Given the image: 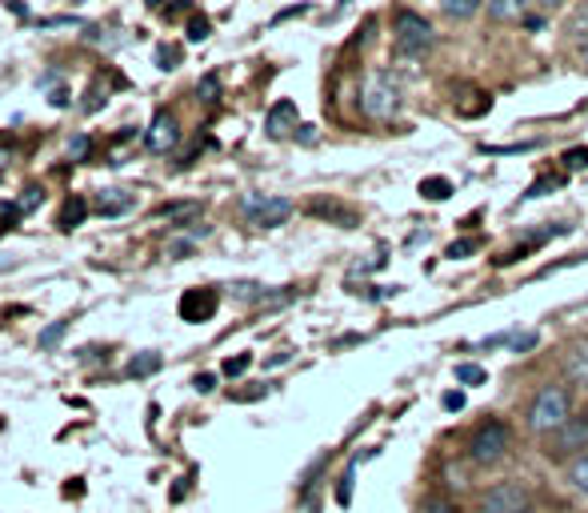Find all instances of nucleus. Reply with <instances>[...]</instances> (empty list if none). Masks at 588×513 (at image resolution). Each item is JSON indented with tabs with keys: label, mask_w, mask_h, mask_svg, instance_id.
I'll return each instance as SVG.
<instances>
[{
	"label": "nucleus",
	"mask_w": 588,
	"mask_h": 513,
	"mask_svg": "<svg viewBox=\"0 0 588 513\" xmlns=\"http://www.w3.org/2000/svg\"><path fill=\"white\" fill-rule=\"evenodd\" d=\"M573 417V398H568V389L564 386H540L537 398L528 401V414H525V426L537 433V438H549L556 429L564 426Z\"/></svg>",
	"instance_id": "nucleus-1"
},
{
	"label": "nucleus",
	"mask_w": 588,
	"mask_h": 513,
	"mask_svg": "<svg viewBox=\"0 0 588 513\" xmlns=\"http://www.w3.org/2000/svg\"><path fill=\"white\" fill-rule=\"evenodd\" d=\"M360 109L372 121H392L396 109H401V85L389 69H372L365 76V88H360Z\"/></svg>",
	"instance_id": "nucleus-2"
},
{
	"label": "nucleus",
	"mask_w": 588,
	"mask_h": 513,
	"mask_svg": "<svg viewBox=\"0 0 588 513\" xmlns=\"http://www.w3.org/2000/svg\"><path fill=\"white\" fill-rule=\"evenodd\" d=\"M540 453H544L549 462H576V457H585L588 453V410L573 414L556 433H549L544 445H540Z\"/></svg>",
	"instance_id": "nucleus-3"
},
{
	"label": "nucleus",
	"mask_w": 588,
	"mask_h": 513,
	"mask_svg": "<svg viewBox=\"0 0 588 513\" xmlns=\"http://www.w3.org/2000/svg\"><path fill=\"white\" fill-rule=\"evenodd\" d=\"M513 450V429L504 426L501 417H489V422H480L473 429V438H468V457L477 465H497L509 457Z\"/></svg>",
	"instance_id": "nucleus-4"
},
{
	"label": "nucleus",
	"mask_w": 588,
	"mask_h": 513,
	"mask_svg": "<svg viewBox=\"0 0 588 513\" xmlns=\"http://www.w3.org/2000/svg\"><path fill=\"white\" fill-rule=\"evenodd\" d=\"M432 25L425 21L420 13L413 9H401V13L392 16V49L401 52V57H425L432 49Z\"/></svg>",
	"instance_id": "nucleus-5"
},
{
	"label": "nucleus",
	"mask_w": 588,
	"mask_h": 513,
	"mask_svg": "<svg viewBox=\"0 0 588 513\" xmlns=\"http://www.w3.org/2000/svg\"><path fill=\"white\" fill-rule=\"evenodd\" d=\"M241 213L248 217V225L257 229H277L293 217V200L289 197H269V193H245L241 197Z\"/></svg>",
	"instance_id": "nucleus-6"
},
{
	"label": "nucleus",
	"mask_w": 588,
	"mask_h": 513,
	"mask_svg": "<svg viewBox=\"0 0 588 513\" xmlns=\"http://www.w3.org/2000/svg\"><path fill=\"white\" fill-rule=\"evenodd\" d=\"M532 510V489L520 481H497L477 501V513H528Z\"/></svg>",
	"instance_id": "nucleus-7"
},
{
	"label": "nucleus",
	"mask_w": 588,
	"mask_h": 513,
	"mask_svg": "<svg viewBox=\"0 0 588 513\" xmlns=\"http://www.w3.org/2000/svg\"><path fill=\"white\" fill-rule=\"evenodd\" d=\"M217 305H221V293H217V289L196 285V289H184L176 314H181V321H188V326H200V321H209V317L217 314Z\"/></svg>",
	"instance_id": "nucleus-8"
},
{
	"label": "nucleus",
	"mask_w": 588,
	"mask_h": 513,
	"mask_svg": "<svg viewBox=\"0 0 588 513\" xmlns=\"http://www.w3.org/2000/svg\"><path fill=\"white\" fill-rule=\"evenodd\" d=\"M176 141H181V121H176L172 109H160V113L152 117V125L145 129V149L164 157V152L176 149Z\"/></svg>",
	"instance_id": "nucleus-9"
},
{
	"label": "nucleus",
	"mask_w": 588,
	"mask_h": 513,
	"mask_svg": "<svg viewBox=\"0 0 588 513\" xmlns=\"http://www.w3.org/2000/svg\"><path fill=\"white\" fill-rule=\"evenodd\" d=\"M564 377L568 381H576V386H588V338H576L564 345Z\"/></svg>",
	"instance_id": "nucleus-10"
},
{
	"label": "nucleus",
	"mask_w": 588,
	"mask_h": 513,
	"mask_svg": "<svg viewBox=\"0 0 588 513\" xmlns=\"http://www.w3.org/2000/svg\"><path fill=\"white\" fill-rule=\"evenodd\" d=\"M293 129L296 125V105L293 100H277L269 109V117H265V133H269L272 141H281V137H293Z\"/></svg>",
	"instance_id": "nucleus-11"
},
{
	"label": "nucleus",
	"mask_w": 588,
	"mask_h": 513,
	"mask_svg": "<svg viewBox=\"0 0 588 513\" xmlns=\"http://www.w3.org/2000/svg\"><path fill=\"white\" fill-rule=\"evenodd\" d=\"M528 4H537V0H489V21H497V25L528 21Z\"/></svg>",
	"instance_id": "nucleus-12"
},
{
	"label": "nucleus",
	"mask_w": 588,
	"mask_h": 513,
	"mask_svg": "<svg viewBox=\"0 0 588 513\" xmlns=\"http://www.w3.org/2000/svg\"><path fill=\"white\" fill-rule=\"evenodd\" d=\"M308 213L313 217H324V221H336V225H344V229H353L356 225V213L353 209H344L341 200H308Z\"/></svg>",
	"instance_id": "nucleus-13"
},
{
	"label": "nucleus",
	"mask_w": 588,
	"mask_h": 513,
	"mask_svg": "<svg viewBox=\"0 0 588 513\" xmlns=\"http://www.w3.org/2000/svg\"><path fill=\"white\" fill-rule=\"evenodd\" d=\"M133 205H136L133 193H124V188H105L100 200H97V213L100 217H121V213H128Z\"/></svg>",
	"instance_id": "nucleus-14"
},
{
	"label": "nucleus",
	"mask_w": 588,
	"mask_h": 513,
	"mask_svg": "<svg viewBox=\"0 0 588 513\" xmlns=\"http://www.w3.org/2000/svg\"><path fill=\"white\" fill-rule=\"evenodd\" d=\"M88 217V200L81 197V193H73V197L64 200V209H61V217H57V225L61 229H76L81 221Z\"/></svg>",
	"instance_id": "nucleus-15"
},
{
	"label": "nucleus",
	"mask_w": 588,
	"mask_h": 513,
	"mask_svg": "<svg viewBox=\"0 0 588 513\" xmlns=\"http://www.w3.org/2000/svg\"><path fill=\"white\" fill-rule=\"evenodd\" d=\"M160 365H164V357H160L157 350H152V353H136L133 362L124 365V377H133V381H136V377H152Z\"/></svg>",
	"instance_id": "nucleus-16"
},
{
	"label": "nucleus",
	"mask_w": 588,
	"mask_h": 513,
	"mask_svg": "<svg viewBox=\"0 0 588 513\" xmlns=\"http://www.w3.org/2000/svg\"><path fill=\"white\" fill-rule=\"evenodd\" d=\"M489 0H441V9L449 21H473Z\"/></svg>",
	"instance_id": "nucleus-17"
},
{
	"label": "nucleus",
	"mask_w": 588,
	"mask_h": 513,
	"mask_svg": "<svg viewBox=\"0 0 588 513\" xmlns=\"http://www.w3.org/2000/svg\"><path fill=\"white\" fill-rule=\"evenodd\" d=\"M568 489L573 493H580V498H588V453L585 457H576V462H568Z\"/></svg>",
	"instance_id": "nucleus-18"
},
{
	"label": "nucleus",
	"mask_w": 588,
	"mask_h": 513,
	"mask_svg": "<svg viewBox=\"0 0 588 513\" xmlns=\"http://www.w3.org/2000/svg\"><path fill=\"white\" fill-rule=\"evenodd\" d=\"M449 193H453V181H449V176H425V181H420V197L449 200Z\"/></svg>",
	"instance_id": "nucleus-19"
},
{
	"label": "nucleus",
	"mask_w": 588,
	"mask_h": 513,
	"mask_svg": "<svg viewBox=\"0 0 588 513\" xmlns=\"http://www.w3.org/2000/svg\"><path fill=\"white\" fill-rule=\"evenodd\" d=\"M217 97H221V81H217V73L200 76V85H196V100H200V105H212Z\"/></svg>",
	"instance_id": "nucleus-20"
},
{
	"label": "nucleus",
	"mask_w": 588,
	"mask_h": 513,
	"mask_svg": "<svg viewBox=\"0 0 588 513\" xmlns=\"http://www.w3.org/2000/svg\"><path fill=\"white\" fill-rule=\"evenodd\" d=\"M456 381H461V386H485V381H489V374H485L480 365L465 362V365H456Z\"/></svg>",
	"instance_id": "nucleus-21"
},
{
	"label": "nucleus",
	"mask_w": 588,
	"mask_h": 513,
	"mask_svg": "<svg viewBox=\"0 0 588 513\" xmlns=\"http://www.w3.org/2000/svg\"><path fill=\"white\" fill-rule=\"evenodd\" d=\"M568 33H573V40L585 49V45H588V4L573 13V21H568Z\"/></svg>",
	"instance_id": "nucleus-22"
},
{
	"label": "nucleus",
	"mask_w": 588,
	"mask_h": 513,
	"mask_svg": "<svg viewBox=\"0 0 588 513\" xmlns=\"http://www.w3.org/2000/svg\"><path fill=\"white\" fill-rule=\"evenodd\" d=\"M64 333H69V321H57V326H49L45 333H40L37 345H40V350H52V345H61Z\"/></svg>",
	"instance_id": "nucleus-23"
},
{
	"label": "nucleus",
	"mask_w": 588,
	"mask_h": 513,
	"mask_svg": "<svg viewBox=\"0 0 588 513\" xmlns=\"http://www.w3.org/2000/svg\"><path fill=\"white\" fill-rule=\"evenodd\" d=\"M477 249H480V237H465L449 245V257H453V261H465V257H473Z\"/></svg>",
	"instance_id": "nucleus-24"
},
{
	"label": "nucleus",
	"mask_w": 588,
	"mask_h": 513,
	"mask_svg": "<svg viewBox=\"0 0 588 513\" xmlns=\"http://www.w3.org/2000/svg\"><path fill=\"white\" fill-rule=\"evenodd\" d=\"M40 200H45V188H28V197L16 200V209H21V217H28L33 209H40Z\"/></svg>",
	"instance_id": "nucleus-25"
},
{
	"label": "nucleus",
	"mask_w": 588,
	"mask_h": 513,
	"mask_svg": "<svg viewBox=\"0 0 588 513\" xmlns=\"http://www.w3.org/2000/svg\"><path fill=\"white\" fill-rule=\"evenodd\" d=\"M188 40H193V45L209 40V21H205V16H193V21H188Z\"/></svg>",
	"instance_id": "nucleus-26"
},
{
	"label": "nucleus",
	"mask_w": 588,
	"mask_h": 513,
	"mask_svg": "<svg viewBox=\"0 0 588 513\" xmlns=\"http://www.w3.org/2000/svg\"><path fill=\"white\" fill-rule=\"evenodd\" d=\"M157 57H160V69H176V61H181V49H176V45H160Z\"/></svg>",
	"instance_id": "nucleus-27"
},
{
	"label": "nucleus",
	"mask_w": 588,
	"mask_h": 513,
	"mask_svg": "<svg viewBox=\"0 0 588 513\" xmlns=\"http://www.w3.org/2000/svg\"><path fill=\"white\" fill-rule=\"evenodd\" d=\"M564 169H588V149H568V152H564Z\"/></svg>",
	"instance_id": "nucleus-28"
},
{
	"label": "nucleus",
	"mask_w": 588,
	"mask_h": 513,
	"mask_svg": "<svg viewBox=\"0 0 588 513\" xmlns=\"http://www.w3.org/2000/svg\"><path fill=\"white\" fill-rule=\"evenodd\" d=\"M248 362H253L248 353H241V357H229V362H224V374H229V377H241V374L248 369Z\"/></svg>",
	"instance_id": "nucleus-29"
},
{
	"label": "nucleus",
	"mask_w": 588,
	"mask_h": 513,
	"mask_svg": "<svg viewBox=\"0 0 588 513\" xmlns=\"http://www.w3.org/2000/svg\"><path fill=\"white\" fill-rule=\"evenodd\" d=\"M420 513H456V505H449V501H441V498H429L420 505Z\"/></svg>",
	"instance_id": "nucleus-30"
},
{
	"label": "nucleus",
	"mask_w": 588,
	"mask_h": 513,
	"mask_svg": "<svg viewBox=\"0 0 588 513\" xmlns=\"http://www.w3.org/2000/svg\"><path fill=\"white\" fill-rule=\"evenodd\" d=\"M444 410H465V393H461V389H449V393H444Z\"/></svg>",
	"instance_id": "nucleus-31"
},
{
	"label": "nucleus",
	"mask_w": 588,
	"mask_h": 513,
	"mask_svg": "<svg viewBox=\"0 0 588 513\" xmlns=\"http://www.w3.org/2000/svg\"><path fill=\"white\" fill-rule=\"evenodd\" d=\"M188 253H193V241H172V245H169L172 261H181V257H188Z\"/></svg>",
	"instance_id": "nucleus-32"
},
{
	"label": "nucleus",
	"mask_w": 588,
	"mask_h": 513,
	"mask_svg": "<svg viewBox=\"0 0 588 513\" xmlns=\"http://www.w3.org/2000/svg\"><path fill=\"white\" fill-rule=\"evenodd\" d=\"M16 265H21V257H16V253H9V249H0V273H13Z\"/></svg>",
	"instance_id": "nucleus-33"
},
{
	"label": "nucleus",
	"mask_w": 588,
	"mask_h": 513,
	"mask_svg": "<svg viewBox=\"0 0 588 513\" xmlns=\"http://www.w3.org/2000/svg\"><path fill=\"white\" fill-rule=\"evenodd\" d=\"M49 105H57V109H64V105H69V88H64V85L52 88V93H49Z\"/></svg>",
	"instance_id": "nucleus-34"
},
{
	"label": "nucleus",
	"mask_w": 588,
	"mask_h": 513,
	"mask_svg": "<svg viewBox=\"0 0 588 513\" xmlns=\"http://www.w3.org/2000/svg\"><path fill=\"white\" fill-rule=\"evenodd\" d=\"M193 386L200 389V393H212V386H217V377H212V374H196Z\"/></svg>",
	"instance_id": "nucleus-35"
},
{
	"label": "nucleus",
	"mask_w": 588,
	"mask_h": 513,
	"mask_svg": "<svg viewBox=\"0 0 588 513\" xmlns=\"http://www.w3.org/2000/svg\"><path fill=\"white\" fill-rule=\"evenodd\" d=\"M296 137H301V145H313V141H317V133H313V125H301V133H296Z\"/></svg>",
	"instance_id": "nucleus-36"
},
{
	"label": "nucleus",
	"mask_w": 588,
	"mask_h": 513,
	"mask_svg": "<svg viewBox=\"0 0 588 513\" xmlns=\"http://www.w3.org/2000/svg\"><path fill=\"white\" fill-rule=\"evenodd\" d=\"M532 345H537V333H528V338L516 341V353H520V350H532Z\"/></svg>",
	"instance_id": "nucleus-37"
},
{
	"label": "nucleus",
	"mask_w": 588,
	"mask_h": 513,
	"mask_svg": "<svg viewBox=\"0 0 588 513\" xmlns=\"http://www.w3.org/2000/svg\"><path fill=\"white\" fill-rule=\"evenodd\" d=\"M576 61H580V69H585V73H588V45H585V49H580V52H576Z\"/></svg>",
	"instance_id": "nucleus-38"
},
{
	"label": "nucleus",
	"mask_w": 588,
	"mask_h": 513,
	"mask_svg": "<svg viewBox=\"0 0 588 513\" xmlns=\"http://www.w3.org/2000/svg\"><path fill=\"white\" fill-rule=\"evenodd\" d=\"M540 9H556V4H564V0H537Z\"/></svg>",
	"instance_id": "nucleus-39"
}]
</instances>
